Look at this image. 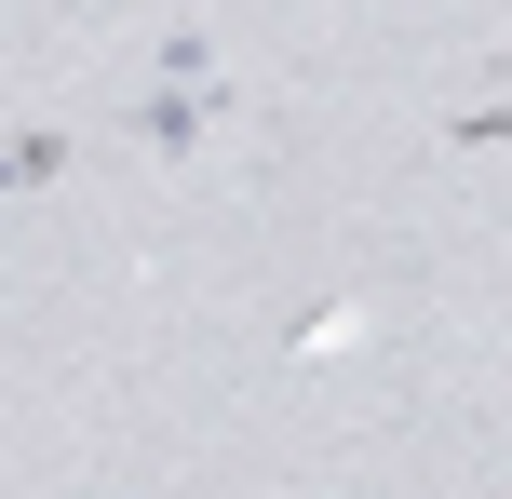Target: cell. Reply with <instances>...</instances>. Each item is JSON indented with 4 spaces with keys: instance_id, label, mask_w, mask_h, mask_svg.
I'll use <instances>...</instances> for the list:
<instances>
[{
    "instance_id": "obj_1",
    "label": "cell",
    "mask_w": 512,
    "mask_h": 499,
    "mask_svg": "<svg viewBox=\"0 0 512 499\" xmlns=\"http://www.w3.org/2000/svg\"><path fill=\"white\" fill-rule=\"evenodd\" d=\"M216 122H230V81H216V95H176V81H149V95H135V149H149V162H203Z\"/></svg>"
},
{
    "instance_id": "obj_2",
    "label": "cell",
    "mask_w": 512,
    "mask_h": 499,
    "mask_svg": "<svg viewBox=\"0 0 512 499\" xmlns=\"http://www.w3.org/2000/svg\"><path fill=\"white\" fill-rule=\"evenodd\" d=\"M68 162H81V135H68V122H14V149H0V189H27V203H41Z\"/></svg>"
},
{
    "instance_id": "obj_3",
    "label": "cell",
    "mask_w": 512,
    "mask_h": 499,
    "mask_svg": "<svg viewBox=\"0 0 512 499\" xmlns=\"http://www.w3.org/2000/svg\"><path fill=\"white\" fill-rule=\"evenodd\" d=\"M149 81H176V95H216V27H162V41H149Z\"/></svg>"
},
{
    "instance_id": "obj_4",
    "label": "cell",
    "mask_w": 512,
    "mask_h": 499,
    "mask_svg": "<svg viewBox=\"0 0 512 499\" xmlns=\"http://www.w3.org/2000/svg\"><path fill=\"white\" fill-rule=\"evenodd\" d=\"M445 149H512V95H472L459 122H445Z\"/></svg>"
}]
</instances>
